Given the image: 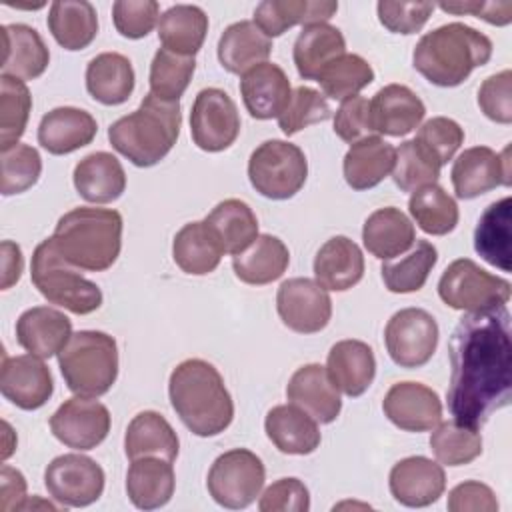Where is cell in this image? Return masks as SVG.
Masks as SVG:
<instances>
[{"label":"cell","mask_w":512,"mask_h":512,"mask_svg":"<svg viewBox=\"0 0 512 512\" xmlns=\"http://www.w3.org/2000/svg\"><path fill=\"white\" fill-rule=\"evenodd\" d=\"M448 410L454 420L480 428L508 406L512 394V340L506 304L466 312L448 340Z\"/></svg>","instance_id":"cell-1"},{"label":"cell","mask_w":512,"mask_h":512,"mask_svg":"<svg viewBox=\"0 0 512 512\" xmlns=\"http://www.w3.org/2000/svg\"><path fill=\"white\" fill-rule=\"evenodd\" d=\"M168 396L178 418L196 436L210 438L232 424L234 402L224 378L202 358H188L172 370Z\"/></svg>","instance_id":"cell-2"},{"label":"cell","mask_w":512,"mask_h":512,"mask_svg":"<svg viewBox=\"0 0 512 512\" xmlns=\"http://www.w3.org/2000/svg\"><path fill=\"white\" fill-rule=\"evenodd\" d=\"M492 58V40L476 28L450 22L426 32L412 52L414 68L434 86L462 84Z\"/></svg>","instance_id":"cell-3"},{"label":"cell","mask_w":512,"mask_h":512,"mask_svg":"<svg viewBox=\"0 0 512 512\" xmlns=\"http://www.w3.org/2000/svg\"><path fill=\"white\" fill-rule=\"evenodd\" d=\"M122 214L112 208L80 206L60 216L50 236L60 256L78 270H108L122 250Z\"/></svg>","instance_id":"cell-4"},{"label":"cell","mask_w":512,"mask_h":512,"mask_svg":"<svg viewBox=\"0 0 512 512\" xmlns=\"http://www.w3.org/2000/svg\"><path fill=\"white\" fill-rule=\"evenodd\" d=\"M180 124V102H166L148 92L134 112L110 124L108 140L134 166L150 168L174 148Z\"/></svg>","instance_id":"cell-5"},{"label":"cell","mask_w":512,"mask_h":512,"mask_svg":"<svg viewBox=\"0 0 512 512\" xmlns=\"http://www.w3.org/2000/svg\"><path fill=\"white\" fill-rule=\"evenodd\" d=\"M58 366L70 392L86 398L104 396L118 378L116 340L100 330H80L58 352Z\"/></svg>","instance_id":"cell-6"},{"label":"cell","mask_w":512,"mask_h":512,"mask_svg":"<svg viewBox=\"0 0 512 512\" xmlns=\"http://www.w3.org/2000/svg\"><path fill=\"white\" fill-rule=\"evenodd\" d=\"M30 278L48 302L72 314H92L102 306V290L60 256L52 238L42 240L34 248Z\"/></svg>","instance_id":"cell-7"},{"label":"cell","mask_w":512,"mask_h":512,"mask_svg":"<svg viewBox=\"0 0 512 512\" xmlns=\"http://www.w3.org/2000/svg\"><path fill=\"white\" fill-rule=\"evenodd\" d=\"M308 178L304 152L286 140L262 142L248 160L252 188L270 200H288L300 192Z\"/></svg>","instance_id":"cell-8"},{"label":"cell","mask_w":512,"mask_h":512,"mask_svg":"<svg viewBox=\"0 0 512 512\" xmlns=\"http://www.w3.org/2000/svg\"><path fill=\"white\" fill-rule=\"evenodd\" d=\"M510 282L486 272L470 258H458L446 266L438 280V296L454 310L476 312L502 306L510 300Z\"/></svg>","instance_id":"cell-9"},{"label":"cell","mask_w":512,"mask_h":512,"mask_svg":"<svg viewBox=\"0 0 512 512\" xmlns=\"http://www.w3.org/2000/svg\"><path fill=\"white\" fill-rule=\"evenodd\" d=\"M264 480L266 468L262 460L252 450L232 448L212 462L206 488L216 504L240 510L260 496Z\"/></svg>","instance_id":"cell-10"},{"label":"cell","mask_w":512,"mask_h":512,"mask_svg":"<svg viewBox=\"0 0 512 512\" xmlns=\"http://www.w3.org/2000/svg\"><path fill=\"white\" fill-rule=\"evenodd\" d=\"M438 324L422 308H402L394 312L384 328L388 356L400 368H420L436 352Z\"/></svg>","instance_id":"cell-11"},{"label":"cell","mask_w":512,"mask_h":512,"mask_svg":"<svg viewBox=\"0 0 512 512\" xmlns=\"http://www.w3.org/2000/svg\"><path fill=\"white\" fill-rule=\"evenodd\" d=\"M102 466L84 454L56 456L44 470V486L48 494L68 508L94 504L104 492Z\"/></svg>","instance_id":"cell-12"},{"label":"cell","mask_w":512,"mask_h":512,"mask_svg":"<svg viewBox=\"0 0 512 512\" xmlns=\"http://www.w3.org/2000/svg\"><path fill=\"white\" fill-rule=\"evenodd\" d=\"M190 134L204 152L230 148L240 134V114L234 100L220 88L200 90L190 112Z\"/></svg>","instance_id":"cell-13"},{"label":"cell","mask_w":512,"mask_h":512,"mask_svg":"<svg viewBox=\"0 0 512 512\" xmlns=\"http://www.w3.org/2000/svg\"><path fill=\"white\" fill-rule=\"evenodd\" d=\"M276 310L286 328L298 334H316L332 318L328 290L310 278H288L276 292Z\"/></svg>","instance_id":"cell-14"},{"label":"cell","mask_w":512,"mask_h":512,"mask_svg":"<svg viewBox=\"0 0 512 512\" xmlns=\"http://www.w3.org/2000/svg\"><path fill=\"white\" fill-rule=\"evenodd\" d=\"M50 430L68 448L92 450L110 432V412L102 402L76 394L50 416Z\"/></svg>","instance_id":"cell-15"},{"label":"cell","mask_w":512,"mask_h":512,"mask_svg":"<svg viewBox=\"0 0 512 512\" xmlns=\"http://www.w3.org/2000/svg\"><path fill=\"white\" fill-rule=\"evenodd\" d=\"M452 186L458 198L472 200L498 186H510V146L494 152L488 146L464 150L452 164Z\"/></svg>","instance_id":"cell-16"},{"label":"cell","mask_w":512,"mask_h":512,"mask_svg":"<svg viewBox=\"0 0 512 512\" xmlns=\"http://www.w3.org/2000/svg\"><path fill=\"white\" fill-rule=\"evenodd\" d=\"M384 416L406 432H428L442 420V400L422 382H396L382 400Z\"/></svg>","instance_id":"cell-17"},{"label":"cell","mask_w":512,"mask_h":512,"mask_svg":"<svg viewBox=\"0 0 512 512\" xmlns=\"http://www.w3.org/2000/svg\"><path fill=\"white\" fill-rule=\"evenodd\" d=\"M0 390L2 396L14 406L22 410H38L50 400L54 392V380L42 358L34 354H4Z\"/></svg>","instance_id":"cell-18"},{"label":"cell","mask_w":512,"mask_h":512,"mask_svg":"<svg viewBox=\"0 0 512 512\" xmlns=\"http://www.w3.org/2000/svg\"><path fill=\"white\" fill-rule=\"evenodd\" d=\"M388 486L394 500L402 506L424 508L444 494L446 474L442 464L426 456H408L392 466Z\"/></svg>","instance_id":"cell-19"},{"label":"cell","mask_w":512,"mask_h":512,"mask_svg":"<svg viewBox=\"0 0 512 512\" xmlns=\"http://www.w3.org/2000/svg\"><path fill=\"white\" fill-rule=\"evenodd\" d=\"M286 398L320 424L334 422L342 410L340 392L320 364L300 366L288 380Z\"/></svg>","instance_id":"cell-20"},{"label":"cell","mask_w":512,"mask_h":512,"mask_svg":"<svg viewBox=\"0 0 512 512\" xmlns=\"http://www.w3.org/2000/svg\"><path fill=\"white\" fill-rule=\"evenodd\" d=\"M72 336L70 318L50 306L24 310L16 320V342L38 358L56 356Z\"/></svg>","instance_id":"cell-21"},{"label":"cell","mask_w":512,"mask_h":512,"mask_svg":"<svg viewBox=\"0 0 512 512\" xmlns=\"http://www.w3.org/2000/svg\"><path fill=\"white\" fill-rule=\"evenodd\" d=\"M240 94L248 114L256 120L278 118L292 94L286 72L274 62H262L242 74Z\"/></svg>","instance_id":"cell-22"},{"label":"cell","mask_w":512,"mask_h":512,"mask_svg":"<svg viewBox=\"0 0 512 512\" xmlns=\"http://www.w3.org/2000/svg\"><path fill=\"white\" fill-rule=\"evenodd\" d=\"M98 132L96 118L74 106H58L46 112L38 126V144L54 156L88 146Z\"/></svg>","instance_id":"cell-23"},{"label":"cell","mask_w":512,"mask_h":512,"mask_svg":"<svg viewBox=\"0 0 512 512\" xmlns=\"http://www.w3.org/2000/svg\"><path fill=\"white\" fill-rule=\"evenodd\" d=\"M424 102L404 84H386L370 100V120L378 134L406 136L424 118Z\"/></svg>","instance_id":"cell-24"},{"label":"cell","mask_w":512,"mask_h":512,"mask_svg":"<svg viewBox=\"0 0 512 512\" xmlns=\"http://www.w3.org/2000/svg\"><path fill=\"white\" fill-rule=\"evenodd\" d=\"M2 36V74L20 80H34L44 74L50 62L48 46L36 28L28 24H4Z\"/></svg>","instance_id":"cell-25"},{"label":"cell","mask_w":512,"mask_h":512,"mask_svg":"<svg viewBox=\"0 0 512 512\" xmlns=\"http://www.w3.org/2000/svg\"><path fill=\"white\" fill-rule=\"evenodd\" d=\"M326 372L334 386L346 396H362L376 376L374 352L362 340H340L328 352Z\"/></svg>","instance_id":"cell-26"},{"label":"cell","mask_w":512,"mask_h":512,"mask_svg":"<svg viewBox=\"0 0 512 512\" xmlns=\"http://www.w3.org/2000/svg\"><path fill=\"white\" fill-rule=\"evenodd\" d=\"M268 440L284 454L306 456L320 446L318 422L294 404H278L268 410L264 420Z\"/></svg>","instance_id":"cell-27"},{"label":"cell","mask_w":512,"mask_h":512,"mask_svg":"<svg viewBox=\"0 0 512 512\" xmlns=\"http://www.w3.org/2000/svg\"><path fill=\"white\" fill-rule=\"evenodd\" d=\"M314 276L326 290H350L364 276V254L360 246L346 236H332L314 256Z\"/></svg>","instance_id":"cell-28"},{"label":"cell","mask_w":512,"mask_h":512,"mask_svg":"<svg viewBox=\"0 0 512 512\" xmlns=\"http://www.w3.org/2000/svg\"><path fill=\"white\" fill-rule=\"evenodd\" d=\"M176 488L174 466L166 458L144 456L132 460L126 472V494L140 510L162 508Z\"/></svg>","instance_id":"cell-29"},{"label":"cell","mask_w":512,"mask_h":512,"mask_svg":"<svg viewBox=\"0 0 512 512\" xmlns=\"http://www.w3.org/2000/svg\"><path fill=\"white\" fill-rule=\"evenodd\" d=\"M74 188L92 204H108L126 190V172L120 160L110 152H92L74 168Z\"/></svg>","instance_id":"cell-30"},{"label":"cell","mask_w":512,"mask_h":512,"mask_svg":"<svg viewBox=\"0 0 512 512\" xmlns=\"http://www.w3.org/2000/svg\"><path fill=\"white\" fill-rule=\"evenodd\" d=\"M338 10L332 0H264L254 10V24L268 36L276 38L296 24L328 22Z\"/></svg>","instance_id":"cell-31"},{"label":"cell","mask_w":512,"mask_h":512,"mask_svg":"<svg viewBox=\"0 0 512 512\" xmlns=\"http://www.w3.org/2000/svg\"><path fill=\"white\" fill-rule=\"evenodd\" d=\"M396 148L380 136H368L350 146L344 156L342 172L352 190L378 186L394 168Z\"/></svg>","instance_id":"cell-32"},{"label":"cell","mask_w":512,"mask_h":512,"mask_svg":"<svg viewBox=\"0 0 512 512\" xmlns=\"http://www.w3.org/2000/svg\"><path fill=\"white\" fill-rule=\"evenodd\" d=\"M362 240L366 250L378 260H392L404 254L416 242V230L410 218L394 206L374 210L364 226Z\"/></svg>","instance_id":"cell-33"},{"label":"cell","mask_w":512,"mask_h":512,"mask_svg":"<svg viewBox=\"0 0 512 512\" xmlns=\"http://www.w3.org/2000/svg\"><path fill=\"white\" fill-rule=\"evenodd\" d=\"M272 40L254 24L240 20L230 24L218 40V60L230 74H246L254 66L268 60Z\"/></svg>","instance_id":"cell-34"},{"label":"cell","mask_w":512,"mask_h":512,"mask_svg":"<svg viewBox=\"0 0 512 512\" xmlns=\"http://www.w3.org/2000/svg\"><path fill=\"white\" fill-rule=\"evenodd\" d=\"M134 80L132 62L120 52H102L86 66V90L104 106L124 104L134 92Z\"/></svg>","instance_id":"cell-35"},{"label":"cell","mask_w":512,"mask_h":512,"mask_svg":"<svg viewBox=\"0 0 512 512\" xmlns=\"http://www.w3.org/2000/svg\"><path fill=\"white\" fill-rule=\"evenodd\" d=\"M178 450V434L160 412L144 410L130 420L124 434V452L130 460L158 456L174 462Z\"/></svg>","instance_id":"cell-36"},{"label":"cell","mask_w":512,"mask_h":512,"mask_svg":"<svg viewBox=\"0 0 512 512\" xmlns=\"http://www.w3.org/2000/svg\"><path fill=\"white\" fill-rule=\"evenodd\" d=\"M288 264V246L272 234H258L246 250L232 258L236 278L252 286H264L278 280L286 272Z\"/></svg>","instance_id":"cell-37"},{"label":"cell","mask_w":512,"mask_h":512,"mask_svg":"<svg viewBox=\"0 0 512 512\" xmlns=\"http://www.w3.org/2000/svg\"><path fill=\"white\" fill-rule=\"evenodd\" d=\"M346 52L344 34L328 24H308L302 28L294 42L292 58L298 74L304 80H316L318 74L338 56Z\"/></svg>","instance_id":"cell-38"},{"label":"cell","mask_w":512,"mask_h":512,"mask_svg":"<svg viewBox=\"0 0 512 512\" xmlns=\"http://www.w3.org/2000/svg\"><path fill=\"white\" fill-rule=\"evenodd\" d=\"M512 200L504 196L492 202L480 216L478 226L474 230V250L482 260L500 268L502 272H510V240H512Z\"/></svg>","instance_id":"cell-39"},{"label":"cell","mask_w":512,"mask_h":512,"mask_svg":"<svg viewBox=\"0 0 512 512\" xmlns=\"http://www.w3.org/2000/svg\"><path fill=\"white\" fill-rule=\"evenodd\" d=\"M48 30L70 52L84 50L98 34L96 8L86 0H56L50 4Z\"/></svg>","instance_id":"cell-40"},{"label":"cell","mask_w":512,"mask_h":512,"mask_svg":"<svg viewBox=\"0 0 512 512\" xmlns=\"http://www.w3.org/2000/svg\"><path fill=\"white\" fill-rule=\"evenodd\" d=\"M222 256L224 250L204 220L184 224L174 236L172 258L186 274H210L218 268Z\"/></svg>","instance_id":"cell-41"},{"label":"cell","mask_w":512,"mask_h":512,"mask_svg":"<svg viewBox=\"0 0 512 512\" xmlns=\"http://www.w3.org/2000/svg\"><path fill=\"white\" fill-rule=\"evenodd\" d=\"M224 254H240L258 238V220L252 208L238 198L218 202L204 218Z\"/></svg>","instance_id":"cell-42"},{"label":"cell","mask_w":512,"mask_h":512,"mask_svg":"<svg viewBox=\"0 0 512 512\" xmlns=\"http://www.w3.org/2000/svg\"><path fill=\"white\" fill-rule=\"evenodd\" d=\"M206 32L208 16L194 4L170 6L158 20V38L162 48L182 56H194L202 48Z\"/></svg>","instance_id":"cell-43"},{"label":"cell","mask_w":512,"mask_h":512,"mask_svg":"<svg viewBox=\"0 0 512 512\" xmlns=\"http://www.w3.org/2000/svg\"><path fill=\"white\" fill-rule=\"evenodd\" d=\"M438 262V250L432 242L428 240H416L412 244V250L396 260V262H384L380 268L384 286L394 292V294H408V292H418L432 268Z\"/></svg>","instance_id":"cell-44"},{"label":"cell","mask_w":512,"mask_h":512,"mask_svg":"<svg viewBox=\"0 0 512 512\" xmlns=\"http://www.w3.org/2000/svg\"><path fill=\"white\" fill-rule=\"evenodd\" d=\"M408 210L418 228L432 236H444L458 224L460 212L456 200L438 184H428L412 192Z\"/></svg>","instance_id":"cell-45"},{"label":"cell","mask_w":512,"mask_h":512,"mask_svg":"<svg viewBox=\"0 0 512 512\" xmlns=\"http://www.w3.org/2000/svg\"><path fill=\"white\" fill-rule=\"evenodd\" d=\"M430 448L436 460L444 466H464L482 454V436L478 428L458 420L438 422L432 428Z\"/></svg>","instance_id":"cell-46"},{"label":"cell","mask_w":512,"mask_h":512,"mask_svg":"<svg viewBox=\"0 0 512 512\" xmlns=\"http://www.w3.org/2000/svg\"><path fill=\"white\" fill-rule=\"evenodd\" d=\"M316 82L328 98L346 100L358 96L360 90L374 82V70L360 54L344 52L318 74Z\"/></svg>","instance_id":"cell-47"},{"label":"cell","mask_w":512,"mask_h":512,"mask_svg":"<svg viewBox=\"0 0 512 512\" xmlns=\"http://www.w3.org/2000/svg\"><path fill=\"white\" fill-rule=\"evenodd\" d=\"M196 70L194 56H182L158 48L150 64V92L166 102H178Z\"/></svg>","instance_id":"cell-48"},{"label":"cell","mask_w":512,"mask_h":512,"mask_svg":"<svg viewBox=\"0 0 512 512\" xmlns=\"http://www.w3.org/2000/svg\"><path fill=\"white\" fill-rule=\"evenodd\" d=\"M32 110V96L24 80L0 76V148L18 144Z\"/></svg>","instance_id":"cell-49"},{"label":"cell","mask_w":512,"mask_h":512,"mask_svg":"<svg viewBox=\"0 0 512 512\" xmlns=\"http://www.w3.org/2000/svg\"><path fill=\"white\" fill-rule=\"evenodd\" d=\"M440 168L442 166L416 140H404L396 148L392 180L400 190L414 192L422 186L436 184Z\"/></svg>","instance_id":"cell-50"},{"label":"cell","mask_w":512,"mask_h":512,"mask_svg":"<svg viewBox=\"0 0 512 512\" xmlns=\"http://www.w3.org/2000/svg\"><path fill=\"white\" fill-rule=\"evenodd\" d=\"M332 116V108L326 96L310 86H298L292 90L284 112L278 116V126L286 136H292L316 122H324Z\"/></svg>","instance_id":"cell-51"},{"label":"cell","mask_w":512,"mask_h":512,"mask_svg":"<svg viewBox=\"0 0 512 512\" xmlns=\"http://www.w3.org/2000/svg\"><path fill=\"white\" fill-rule=\"evenodd\" d=\"M2 184L0 190L4 196L20 194L32 188L42 174V158L36 148L30 144H14L8 150H2Z\"/></svg>","instance_id":"cell-52"},{"label":"cell","mask_w":512,"mask_h":512,"mask_svg":"<svg viewBox=\"0 0 512 512\" xmlns=\"http://www.w3.org/2000/svg\"><path fill=\"white\" fill-rule=\"evenodd\" d=\"M440 166L454 158L464 142L462 126L446 116H434L426 120L414 138Z\"/></svg>","instance_id":"cell-53"},{"label":"cell","mask_w":512,"mask_h":512,"mask_svg":"<svg viewBox=\"0 0 512 512\" xmlns=\"http://www.w3.org/2000/svg\"><path fill=\"white\" fill-rule=\"evenodd\" d=\"M112 20L124 38L138 40L160 20V6L154 0H118L112 4Z\"/></svg>","instance_id":"cell-54"},{"label":"cell","mask_w":512,"mask_h":512,"mask_svg":"<svg viewBox=\"0 0 512 512\" xmlns=\"http://www.w3.org/2000/svg\"><path fill=\"white\" fill-rule=\"evenodd\" d=\"M380 24L394 34H416L424 28L434 12L432 2H396L382 0L376 4Z\"/></svg>","instance_id":"cell-55"},{"label":"cell","mask_w":512,"mask_h":512,"mask_svg":"<svg viewBox=\"0 0 512 512\" xmlns=\"http://www.w3.org/2000/svg\"><path fill=\"white\" fill-rule=\"evenodd\" d=\"M512 72L502 70L488 76L478 88V106L486 118L498 124L512 122Z\"/></svg>","instance_id":"cell-56"},{"label":"cell","mask_w":512,"mask_h":512,"mask_svg":"<svg viewBox=\"0 0 512 512\" xmlns=\"http://www.w3.org/2000/svg\"><path fill=\"white\" fill-rule=\"evenodd\" d=\"M334 134L348 144L374 136L376 132L370 120V100L364 96H352L342 100L340 108L334 114Z\"/></svg>","instance_id":"cell-57"},{"label":"cell","mask_w":512,"mask_h":512,"mask_svg":"<svg viewBox=\"0 0 512 512\" xmlns=\"http://www.w3.org/2000/svg\"><path fill=\"white\" fill-rule=\"evenodd\" d=\"M260 512H306L310 492L298 478H280L272 482L258 500Z\"/></svg>","instance_id":"cell-58"},{"label":"cell","mask_w":512,"mask_h":512,"mask_svg":"<svg viewBox=\"0 0 512 512\" xmlns=\"http://www.w3.org/2000/svg\"><path fill=\"white\" fill-rule=\"evenodd\" d=\"M446 506L450 512H496L498 500L490 486L478 480H466L450 490Z\"/></svg>","instance_id":"cell-59"},{"label":"cell","mask_w":512,"mask_h":512,"mask_svg":"<svg viewBox=\"0 0 512 512\" xmlns=\"http://www.w3.org/2000/svg\"><path fill=\"white\" fill-rule=\"evenodd\" d=\"M440 8L456 16L472 14L494 26H506L512 22V2H442Z\"/></svg>","instance_id":"cell-60"},{"label":"cell","mask_w":512,"mask_h":512,"mask_svg":"<svg viewBox=\"0 0 512 512\" xmlns=\"http://www.w3.org/2000/svg\"><path fill=\"white\" fill-rule=\"evenodd\" d=\"M26 478L20 470L4 464L0 470V512L18 510L26 500Z\"/></svg>","instance_id":"cell-61"},{"label":"cell","mask_w":512,"mask_h":512,"mask_svg":"<svg viewBox=\"0 0 512 512\" xmlns=\"http://www.w3.org/2000/svg\"><path fill=\"white\" fill-rule=\"evenodd\" d=\"M2 290L12 288L20 276H22V268H24V258H22V250L16 242L12 240H4L2 242Z\"/></svg>","instance_id":"cell-62"}]
</instances>
